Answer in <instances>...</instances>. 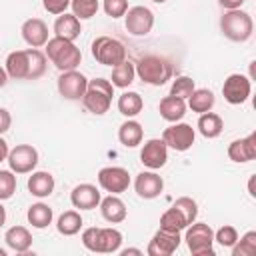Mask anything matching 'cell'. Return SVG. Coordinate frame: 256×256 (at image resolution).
<instances>
[{
	"mask_svg": "<svg viewBox=\"0 0 256 256\" xmlns=\"http://www.w3.org/2000/svg\"><path fill=\"white\" fill-rule=\"evenodd\" d=\"M46 54L38 48L16 50L6 58V74L12 80H38L46 72Z\"/></svg>",
	"mask_w": 256,
	"mask_h": 256,
	"instance_id": "1",
	"label": "cell"
},
{
	"mask_svg": "<svg viewBox=\"0 0 256 256\" xmlns=\"http://www.w3.org/2000/svg\"><path fill=\"white\" fill-rule=\"evenodd\" d=\"M46 46V58L60 70V72H66V70H76L78 64L82 62V52L80 48L72 42V40H66V38H48V42L44 44Z\"/></svg>",
	"mask_w": 256,
	"mask_h": 256,
	"instance_id": "2",
	"label": "cell"
},
{
	"mask_svg": "<svg viewBox=\"0 0 256 256\" xmlns=\"http://www.w3.org/2000/svg\"><path fill=\"white\" fill-rule=\"evenodd\" d=\"M112 96H114L112 82L106 80V78H94V80H88L82 102H84L88 112H92L96 116H102V114L108 112V108L112 104Z\"/></svg>",
	"mask_w": 256,
	"mask_h": 256,
	"instance_id": "3",
	"label": "cell"
},
{
	"mask_svg": "<svg viewBox=\"0 0 256 256\" xmlns=\"http://www.w3.org/2000/svg\"><path fill=\"white\" fill-rule=\"evenodd\" d=\"M220 30L232 42H246L254 32V22L248 12L232 8L224 12V16L220 18Z\"/></svg>",
	"mask_w": 256,
	"mask_h": 256,
	"instance_id": "4",
	"label": "cell"
},
{
	"mask_svg": "<svg viewBox=\"0 0 256 256\" xmlns=\"http://www.w3.org/2000/svg\"><path fill=\"white\" fill-rule=\"evenodd\" d=\"M82 244L90 252L98 254H112L122 244V232L116 228H86L82 232Z\"/></svg>",
	"mask_w": 256,
	"mask_h": 256,
	"instance_id": "5",
	"label": "cell"
},
{
	"mask_svg": "<svg viewBox=\"0 0 256 256\" xmlns=\"http://www.w3.org/2000/svg\"><path fill=\"white\" fill-rule=\"evenodd\" d=\"M134 68L138 78L150 86H162L172 78V64L162 56H144Z\"/></svg>",
	"mask_w": 256,
	"mask_h": 256,
	"instance_id": "6",
	"label": "cell"
},
{
	"mask_svg": "<svg viewBox=\"0 0 256 256\" xmlns=\"http://www.w3.org/2000/svg\"><path fill=\"white\" fill-rule=\"evenodd\" d=\"M186 246L192 252V256H214V230L204 222H192L186 226Z\"/></svg>",
	"mask_w": 256,
	"mask_h": 256,
	"instance_id": "7",
	"label": "cell"
},
{
	"mask_svg": "<svg viewBox=\"0 0 256 256\" xmlns=\"http://www.w3.org/2000/svg\"><path fill=\"white\" fill-rule=\"evenodd\" d=\"M92 56L96 62L114 68L116 64L126 60V48L120 40H116L112 36H98L92 42Z\"/></svg>",
	"mask_w": 256,
	"mask_h": 256,
	"instance_id": "8",
	"label": "cell"
},
{
	"mask_svg": "<svg viewBox=\"0 0 256 256\" xmlns=\"http://www.w3.org/2000/svg\"><path fill=\"white\" fill-rule=\"evenodd\" d=\"M194 138H196V132L190 124L186 122H174L172 126L164 128L162 132V140L168 148L176 150V152H186L192 148L194 144Z\"/></svg>",
	"mask_w": 256,
	"mask_h": 256,
	"instance_id": "9",
	"label": "cell"
},
{
	"mask_svg": "<svg viewBox=\"0 0 256 256\" xmlns=\"http://www.w3.org/2000/svg\"><path fill=\"white\" fill-rule=\"evenodd\" d=\"M6 160L14 174H28L38 164V150L30 144H18L8 152Z\"/></svg>",
	"mask_w": 256,
	"mask_h": 256,
	"instance_id": "10",
	"label": "cell"
},
{
	"mask_svg": "<svg viewBox=\"0 0 256 256\" xmlns=\"http://www.w3.org/2000/svg\"><path fill=\"white\" fill-rule=\"evenodd\" d=\"M124 20H126V30L132 36H146V34H150V30L154 26V14L146 6L128 8L124 14Z\"/></svg>",
	"mask_w": 256,
	"mask_h": 256,
	"instance_id": "11",
	"label": "cell"
},
{
	"mask_svg": "<svg viewBox=\"0 0 256 256\" xmlns=\"http://www.w3.org/2000/svg\"><path fill=\"white\" fill-rule=\"evenodd\" d=\"M88 86V78L78 70H66L58 78V92L66 100H82Z\"/></svg>",
	"mask_w": 256,
	"mask_h": 256,
	"instance_id": "12",
	"label": "cell"
},
{
	"mask_svg": "<svg viewBox=\"0 0 256 256\" xmlns=\"http://www.w3.org/2000/svg\"><path fill=\"white\" fill-rule=\"evenodd\" d=\"M252 92V82L244 74H230L222 84V94L228 104H242Z\"/></svg>",
	"mask_w": 256,
	"mask_h": 256,
	"instance_id": "13",
	"label": "cell"
},
{
	"mask_svg": "<svg viewBox=\"0 0 256 256\" xmlns=\"http://www.w3.org/2000/svg\"><path fill=\"white\" fill-rule=\"evenodd\" d=\"M98 184L110 194H120L130 186V174L122 166H106L98 172Z\"/></svg>",
	"mask_w": 256,
	"mask_h": 256,
	"instance_id": "14",
	"label": "cell"
},
{
	"mask_svg": "<svg viewBox=\"0 0 256 256\" xmlns=\"http://www.w3.org/2000/svg\"><path fill=\"white\" fill-rule=\"evenodd\" d=\"M180 232H170V230H164V228H160L154 236H152V240L148 242V248H146V252L150 254V256H170V254H174L176 252V248L180 246Z\"/></svg>",
	"mask_w": 256,
	"mask_h": 256,
	"instance_id": "15",
	"label": "cell"
},
{
	"mask_svg": "<svg viewBox=\"0 0 256 256\" xmlns=\"http://www.w3.org/2000/svg\"><path fill=\"white\" fill-rule=\"evenodd\" d=\"M168 160V146L164 144L162 138H150L140 152V162L150 168V170H158L166 164Z\"/></svg>",
	"mask_w": 256,
	"mask_h": 256,
	"instance_id": "16",
	"label": "cell"
},
{
	"mask_svg": "<svg viewBox=\"0 0 256 256\" xmlns=\"http://www.w3.org/2000/svg\"><path fill=\"white\" fill-rule=\"evenodd\" d=\"M134 190L140 198L144 200H152L156 196L162 194L164 190V180L160 174H156L154 170H148V172H140L134 180Z\"/></svg>",
	"mask_w": 256,
	"mask_h": 256,
	"instance_id": "17",
	"label": "cell"
},
{
	"mask_svg": "<svg viewBox=\"0 0 256 256\" xmlns=\"http://www.w3.org/2000/svg\"><path fill=\"white\" fill-rule=\"evenodd\" d=\"M102 196H100V190L94 186V184H78L72 192H70V202L74 208H80V210H92L100 204Z\"/></svg>",
	"mask_w": 256,
	"mask_h": 256,
	"instance_id": "18",
	"label": "cell"
},
{
	"mask_svg": "<svg viewBox=\"0 0 256 256\" xmlns=\"http://www.w3.org/2000/svg\"><path fill=\"white\" fill-rule=\"evenodd\" d=\"M228 158L232 162H250L256 158V134H248L246 138H238V140H232L230 146H228Z\"/></svg>",
	"mask_w": 256,
	"mask_h": 256,
	"instance_id": "19",
	"label": "cell"
},
{
	"mask_svg": "<svg viewBox=\"0 0 256 256\" xmlns=\"http://www.w3.org/2000/svg\"><path fill=\"white\" fill-rule=\"evenodd\" d=\"M22 38L30 48H40L48 42V26L40 18H30L22 24Z\"/></svg>",
	"mask_w": 256,
	"mask_h": 256,
	"instance_id": "20",
	"label": "cell"
},
{
	"mask_svg": "<svg viewBox=\"0 0 256 256\" xmlns=\"http://www.w3.org/2000/svg\"><path fill=\"white\" fill-rule=\"evenodd\" d=\"M100 212H102V218L110 224H120L126 220V204L116 196V194H110L106 198L100 200Z\"/></svg>",
	"mask_w": 256,
	"mask_h": 256,
	"instance_id": "21",
	"label": "cell"
},
{
	"mask_svg": "<svg viewBox=\"0 0 256 256\" xmlns=\"http://www.w3.org/2000/svg\"><path fill=\"white\" fill-rule=\"evenodd\" d=\"M82 32V26H80V20L74 16V14H58L56 22H54V34L58 38H66V40H76Z\"/></svg>",
	"mask_w": 256,
	"mask_h": 256,
	"instance_id": "22",
	"label": "cell"
},
{
	"mask_svg": "<svg viewBox=\"0 0 256 256\" xmlns=\"http://www.w3.org/2000/svg\"><path fill=\"white\" fill-rule=\"evenodd\" d=\"M158 110H160V116H162L166 122H178V120H182L184 114H186V102H184L182 98H178V96L168 94V96H164V98L160 100Z\"/></svg>",
	"mask_w": 256,
	"mask_h": 256,
	"instance_id": "23",
	"label": "cell"
},
{
	"mask_svg": "<svg viewBox=\"0 0 256 256\" xmlns=\"http://www.w3.org/2000/svg\"><path fill=\"white\" fill-rule=\"evenodd\" d=\"M4 240L8 244V248H12L14 252H28L32 246V234L28 228L24 226H12L6 230Z\"/></svg>",
	"mask_w": 256,
	"mask_h": 256,
	"instance_id": "24",
	"label": "cell"
},
{
	"mask_svg": "<svg viewBox=\"0 0 256 256\" xmlns=\"http://www.w3.org/2000/svg\"><path fill=\"white\" fill-rule=\"evenodd\" d=\"M28 190L32 196L36 198H46L52 194L54 190V176L50 172H32V176L28 178Z\"/></svg>",
	"mask_w": 256,
	"mask_h": 256,
	"instance_id": "25",
	"label": "cell"
},
{
	"mask_svg": "<svg viewBox=\"0 0 256 256\" xmlns=\"http://www.w3.org/2000/svg\"><path fill=\"white\" fill-rule=\"evenodd\" d=\"M144 138V130H142V124L136 122V120H126L124 124H120V130H118V140L122 146L126 148H136Z\"/></svg>",
	"mask_w": 256,
	"mask_h": 256,
	"instance_id": "26",
	"label": "cell"
},
{
	"mask_svg": "<svg viewBox=\"0 0 256 256\" xmlns=\"http://www.w3.org/2000/svg\"><path fill=\"white\" fill-rule=\"evenodd\" d=\"M214 104H216V98H214L212 90H208V88H194V92L188 96V106L196 114L210 112L214 108Z\"/></svg>",
	"mask_w": 256,
	"mask_h": 256,
	"instance_id": "27",
	"label": "cell"
},
{
	"mask_svg": "<svg viewBox=\"0 0 256 256\" xmlns=\"http://www.w3.org/2000/svg\"><path fill=\"white\" fill-rule=\"evenodd\" d=\"M224 130V122L218 114L214 112H204L200 114L198 118V132L204 136V138H218Z\"/></svg>",
	"mask_w": 256,
	"mask_h": 256,
	"instance_id": "28",
	"label": "cell"
},
{
	"mask_svg": "<svg viewBox=\"0 0 256 256\" xmlns=\"http://www.w3.org/2000/svg\"><path fill=\"white\" fill-rule=\"evenodd\" d=\"M134 76H136L134 64L128 62V60H124V62H120V64H116V66L112 68V78H110V82H112V86H116V88H128V86L134 82Z\"/></svg>",
	"mask_w": 256,
	"mask_h": 256,
	"instance_id": "29",
	"label": "cell"
},
{
	"mask_svg": "<svg viewBox=\"0 0 256 256\" xmlns=\"http://www.w3.org/2000/svg\"><path fill=\"white\" fill-rule=\"evenodd\" d=\"M144 108V100L138 92H124L120 98H118V110L120 114H124L126 118H134L142 112Z\"/></svg>",
	"mask_w": 256,
	"mask_h": 256,
	"instance_id": "30",
	"label": "cell"
},
{
	"mask_svg": "<svg viewBox=\"0 0 256 256\" xmlns=\"http://www.w3.org/2000/svg\"><path fill=\"white\" fill-rule=\"evenodd\" d=\"M26 218H28V222H30L34 228H46L48 224H52L54 214H52V208H50L48 204L36 202V204H32V206L28 208Z\"/></svg>",
	"mask_w": 256,
	"mask_h": 256,
	"instance_id": "31",
	"label": "cell"
},
{
	"mask_svg": "<svg viewBox=\"0 0 256 256\" xmlns=\"http://www.w3.org/2000/svg\"><path fill=\"white\" fill-rule=\"evenodd\" d=\"M80 228H82V216L76 210H66L64 214H60L56 222V230L62 236H74L80 232Z\"/></svg>",
	"mask_w": 256,
	"mask_h": 256,
	"instance_id": "32",
	"label": "cell"
},
{
	"mask_svg": "<svg viewBox=\"0 0 256 256\" xmlns=\"http://www.w3.org/2000/svg\"><path fill=\"white\" fill-rule=\"evenodd\" d=\"M186 226H188L186 218H184L174 206L168 208V210L160 216V228H164V230H170V232H182Z\"/></svg>",
	"mask_w": 256,
	"mask_h": 256,
	"instance_id": "33",
	"label": "cell"
},
{
	"mask_svg": "<svg viewBox=\"0 0 256 256\" xmlns=\"http://www.w3.org/2000/svg\"><path fill=\"white\" fill-rule=\"evenodd\" d=\"M70 6H72V14L78 20H88L98 12L100 2L98 0H70Z\"/></svg>",
	"mask_w": 256,
	"mask_h": 256,
	"instance_id": "34",
	"label": "cell"
},
{
	"mask_svg": "<svg viewBox=\"0 0 256 256\" xmlns=\"http://www.w3.org/2000/svg\"><path fill=\"white\" fill-rule=\"evenodd\" d=\"M254 252H256V232L254 230L246 232L232 246V256H252Z\"/></svg>",
	"mask_w": 256,
	"mask_h": 256,
	"instance_id": "35",
	"label": "cell"
},
{
	"mask_svg": "<svg viewBox=\"0 0 256 256\" xmlns=\"http://www.w3.org/2000/svg\"><path fill=\"white\" fill-rule=\"evenodd\" d=\"M172 206L186 218L188 224H192V222L196 220V216H198V204H196V200H192L190 196H180Z\"/></svg>",
	"mask_w": 256,
	"mask_h": 256,
	"instance_id": "36",
	"label": "cell"
},
{
	"mask_svg": "<svg viewBox=\"0 0 256 256\" xmlns=\"http://www.w3.org/2000/svg\"><path fill=\"white\" fill-rule=\"evenodd\" d=\"M194 80L190 76H178L174 82H172V88H170V94L172 96H178L182 100H186L192 92H194Z\"/></svg>",
	"mask_w": 256,
	"mask_h": 256,
	"instance_id": "37",
	"label": "cell"
},
{
	"mask_svg": "<svg viewBox=\"0 0 256 256\" xmlns=\"http://www.w3.org/2000/svg\"><path fill=\"white\" fill-rule=\"evenodd\" d=\"M16 192V176L12 170H0V202L12 198Z\"/></svg>",
	"mask_w": 256,
	"mask_h": 256,
	"instance_id": "38",
	"label": "cell"
},
{
	"mask_svg": "<svg viewBox=\"0 0 256 256\" xmlns=\"http://www.w3.org/2000/svg\"><path fill=\"white\" fill-rule=\"evenodd\" d=\"M238 240V232L234 226H222L218 228V232H214V242H218L222 248H232Z\"/></svg>",
	"mask_w": 256,
	"mask_h": 256,
	"instance_id": "39",
	"label": "cell"
},
{
	"mask_svg": "<svg viewBox=\"0 0 256 256\" xmlns=\"http://www.w3.org/2000/svg\"><path fill=\"white\" fill-rule=\"evenodd\" d=\"M102 8L106 12V16L110 18H120L126 14L128 10V0H104L102 2Z\"/></svg>",
	"mask_w": 256,
	"mask_h": 256,
	"instance_id": "40",
	"label": "cell"
},
{
	"mask_svg": "<svg viewBox=\"0 0 256 256\" xmlns=\"http://www.w3.org/2000/svg\"><path fill=\"white\" fill-rule=\"evenodd\" d=\"M44 4V10L50 12V14H64L66 8L70 6V0H42Z\"/></svg>",
	"mask_w": 256,
	"mask_h": 256,
	"instance_id": "41",
	"label": "cell"
},
{
	"mask_svg": "<svg viewBox=\"0 0 256 256\" xmlns=\"http://www.w3.org/2000/svg\"><path fill=\"white\" fill-rule=\"evenodd\" d=\"M12 124V116L6 108H0V134H4Z\"/></svg>",
	"mask_w": 256,
	"mask_h": 256,
	"instance_id": "42",
	"label": "cell"
},
{
	"mask_svg": "<svg viewBox=\"0 0 256 256\" xmlns=\"http://www.w3.org/2000/svg\"><path fill=\"white\" fill-rule=\"evenodd\" d=\"M244 2H246V0H218V4L224 6V8H228V10H232V8H240Z\"/></svg>",
	"mask_w": 256,
	"mask_h": 256,
	"instance_id": "43",
	"label": "cell"
},
{
	"mask_svg": "<svg viewBox=\"0 0 256 256\" xmlns=\"http://www.w3.org/2000/svg\"><path fill=\"white\" fill-rule=\"evenodd\" d=\"M8 152H10L8 142H6L4 138H0V162H4V160L8 158Z\"/></svg>",
	"mask_w": 256,
	"mask_h": 256,
	"instance_id": "44",
	"label": "cell"
},
{
	"mask_svg": "<svg viewBox=\"0 0 256 256\" xmlns=\"http://www.w3.org/2000/svg\"><path fill=\"white\" fill-rule=\"evenodd\" d=\"M6 82H8V74H6V68H2V66H0V88H2Z\"/></svg>",
	"mask_w": 256,
	"mask_h": 256,
	"instance_id": "45",
	"label": "cell"
},
{
	"mask_svg": "<svg viewBox=\"0 0 256 256\" xmlns=\"http://www.w3.org/2000/svg\"><path fill=\"white\" fill-rule=\"evenodd\" d=\"M128 254H142V250H138V248H126V250H122V256H128Z\"/></svg>",
	"mask_w": 256,
	"mask_h": 256,
	"instance_id": "46",
	"label": "cell"
},
{
	"mask_svg": "<svg viewBox=\"0 0 256 256\" xmlns=\"http://www.w3.org/2000/svg\"><path fill=\"white\" fill-rule=\"evenodd\" d=\"M4 222H6V210H4V206L0 204V228L4 226Z\"/></svg>",
	"mask_w": 256,
	"mask_h": 256,
	"instance_id": "47",
	"label": "cell"
},
{
	"mask_svg": "<svg viewBox=\"0 0 256 256\" xmlns=\"http://www.w3.org/2000/svg\"><path fill=\"white\" fill-rule=\"evenodd\" d=\"M248 190H250V196H256V192H254V176L250 178V184H248Z\"/></svg>",
	"mask_w": 256,
	"mask_h": 256,
	"instance_id": "48",
	"label": "cell"
},
{
	"mask_svg": "<svg viewBox=\"0 0 256 256\" xmlns=\"http://www.w3.org/2000/svg\"><path fill=\"white\" fill-rule=\"evenodd\" d=\"M0 256H6V250L4 248H0Z\"/></svg>",
	"mask_w": 256,
	"mask_h": 256,
	"instance_id": "49",
	"label": "cell"
},
{
	"mask_svg": "<svg viewBox=\"0 0 256 256\" xmlns=\"http://www.w3.org/2000/svg\"><path fill=\"white\" fill-rule=\"evenodd\" d=\"M152 2H156V4H164L166 0H152Z\"/></svg>",
	"mask_w": 256,
	"mask_h": 256,
	"instance_id": "50",
	"label": "cell"
}]
</instances>
